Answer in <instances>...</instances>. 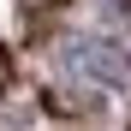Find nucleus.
Segmentation results:
<instances>
[{
  "label": "nucleus",
  "mask_w": 131,
  "mask_h": 131,
  "mask_svg": "<svg viewBox=\"0 0 131 131\" xmlns=\"http://www.w3.org/2000/svg\"><path fill=\"white\" fill-rule=\"evenodd\" d=\"M78 72H90L95 83H131V54L113 42H78Z\"/></svg>",
  "instance_id": "obj_1"
}]
</instances>
